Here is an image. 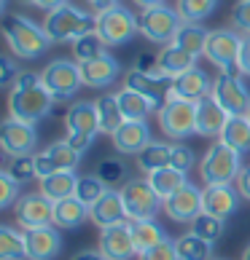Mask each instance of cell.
<instances>
[{"mask_svg": "<svg viewBox=\"0 0 250 260\" xmlns=\"http://www.w3.org/2000/svg\"><path fill=\"white\" fill-rule=\"evenodd\" d=\"M220 142H226L229 148H234L237 153L250 150V121L247 115H229L224 132H220Z\"/></svg>", "mask_w": 250, "mask_h": 260, "instance_id": "f1b7e54d", "label": "cell"}, {"mask_svg": "<svg viewBox=\"0 0 250 260\" xmlns=\"http://www.w3.org/2000/svg\"><path fill=\"white\" fill-rule=\"evenodd\" d=\"M232 22L237 27V32L250 35V0H237V6L232 11Z\"/></svg>", "mask_w": 250, "mask_h": 260, "instance_id": "7dc6e473", "label": "cell"}, {"mask_svg": "<svg viewBox=\"0 0 250 260\" xmlns=\"http://www.w3.org/2000/svg\"><path fill=\"white\" fill-rule=\"evenodd\" d=\"M6 172L19 182V185H22V182L35 180L38 177L35 156H16V158H11V161H8V167H6Z\"/></svg>", "mask_w": 250, "mask_h": 260, "instance_id": "7bdbcfd3", "label": "cell"}, {"mask_svg": "<svg viewBox=\"0 0 250 260\" xmlns=\"http://www.w3.org/2000/svg\"><path fill=\"white\" fill-rule=\"evenodd\" d=\"M14 215H16V223L24 231L51 225L54 223V201H49L43 193L19 196V201L14 204Z\"/></svg>", "mask_w": 250, "mask_h": 260, "instance_id": "2e32d148", "label": "cell"}, {"mask_svg": "<svg viewBox=\"0 0 250 260\" xmlns=\"http://www.w3.org/2000/svg\"><path fill=\"white\" fill-rule=\"evenodd\" d=\"M22 6H35V8H41V11H54V8H60V6H65L67 0H19Z\"/></svg>", "mask_w": 250, "mask_h": 260, "instance_id": "816d5d0a", "label": "cell"}, {"mask_svg": "<svg viewBox=\"0 0 250 260\" xmlns=\"http://www.w3.org/2000/svg\"><path fill=\"white\" fill-rule=\"evenodd\" d=\"M57 100L49 94V89L41 81V73H19L14 81L11 91H8V118L24 121V123H38L46 118Z\"/></svg>", "mask_w": 250, "mask_h": 260, "instance_id": "6da1fadb", "label": "cell"}, {"mask_svg": "<svg viewBox=\"0 0 250 260\" xmlns=\"http://www.w3.org/2000/svg\"><path fill=\"white\" fill-rule=\"evenodd\" d=\"M38 145V132L35 123H24L16 118H6L0 126V148L8 158L16 156H33V150Z\"/></svg>", "mask_w": 250, "mask_h": 260, "instance_id": "4fadbf2b", "label": "cell"}, {"mask_svg": "<svg viewBox=\"0 0 250 260\" xmlns=\"http://www.w3.org/2000/svg\"><path fill=\"white\" fill-rule=\"evenodd\" d=\"M239 172H242V153H237L220 140L210 145L199 161V177L205 185H232Z\"/></svg>", "mask_w": 250, "mask_h": 260, "instance_id": "277c9868", "label": "cell"}, {"mask_svg": "<svg viewBox=\"0 0 250 260\" xmlns=\"http://www.w3.org/2000/svg\"><path fill=\"white\" fill-rule=\"evenodd\" d=\"M132 3L140 8H153V6H164V0H132Z\"/></svg>", "mask_w": 250, "mask_h": 260, "instance_id": "9f6ffc18", "label": "cell"}, {"mask_svg": "<svg viewBox=\"0 0 250 260\" xmlns=\"http://www.w3.org/2000/svg\"><path fill=\"white\" fill-rule=\"evenodd\" d=\"M170 164H172V145H167V142H148V145L137 153V167L146 172V175H151V172H156V169H164Z\"/></svg>", "mask_w": 250, "mask_h": 260, "instance_id": "d6a6232c", "label": "cell"}, {"mask_svg": "<svg viewBox=\"0 0 250 260\" xmlns=\"http://www.w3.org/2000/svg\"><path fill=\"white\" fill-rule=\"evenodd\" d=\"M86 217H89V207H86L84 201H78L75 196L54 204V225L62 228V231L78 228L81 223H86Z\"/></svg>", "mask_w": 250, "mask_h": 260, "instance_id": "83f0119b", "label": "cell"}, {"mask_svg": "<svg viewBox=\"0 0 250 260\" xmlns=\"http://www.w3.org/2000/svg\"><path fill=\"white\" fill-rule=\"evenodd\" d=\"M194 67H197V56L183 51L175 43H167L164 49L159 51V70L164 75H170V78H178V75L194 70Z\"/></svg>", "mask_w": 250, "mask_h": 260, "instance_id": "484cf974", "label": "cell"}, {"mask_svg": "<svg viewBox=\"0 0 250 260\" xmlns=\"http://www.w3.org/2000/svg\"><path fill=\"white\" fill-rule=\"evenodd\" d=\"M73 260H108V257H105L100 249H97V252H92V249H84V252H78Z\"/></svg>", "mask_w": 250, "mask_h": 260, "instance_id": "11a10c76", "label": "cell"}, {"mask_svg": "<svg viewBox=\"0 0 250 260\" xmlns=\"http://www.w3.org/2000/svg\"><path fill=\"white\" fill-rule=\"evenodd\" d=\"M81 161V153L75 150L67 140H60L49 145L46 150L35 153V167H38V180L41 177H49L54 172H75Z\"/></svg>", "mask_w": 250, "mask_h": 260, "instance_id": "9a60e30c", "label": "cell"}, {"mask_svg": "<svg viewBox=\"0 0 250 260\" xmlns=\"http://www.w3.org/2000/svg\"><path fill=\"white\" fill-rule=\"evenodd\" d=\"M239 190L232 185H205L202 188V209L207 215H215L220 220H229L239 209Z\"/></svg>", "mask_w": 250, "mask_h": 260, "instance_id": "ffe728a7", "label": "cell"}, {"mask_svg": "<svg viewBox=\"0 0 250 260\" xmlns=\"http://www.w3.org/2000/svg\"><path fill=\"white\" fill-rule=\"evenodd\" d=\"M237 67H239V73L250 78V35H245V38H242V49H239Z\"/></svg>", "mask_w": 250, "mask_h": 260, "instance_id": "f907efd6", "label": "cell"}, {"mask_svg": "<svg viewBox=\"0 0 250 260\" xmlns=\"http://www.w3.org/2000/svg\"><path fill=\"white\" fill-rule=\"evenodd\" d=\"M210 97H213L229 115H247V110H250V89L245 86V81L239 78V75L220 73L213 81Z\"/></svg>", "mask_w": 250, "mask_h": 260, "instance_id": "7c38bea8", "label": "cell"}, {"mask_svg": "<svg viewBox=\"0 0 250 260\" xmlns=\"http://www.w3.org/2000/svg\"><path fill=\"white\" fill-rule=\"evenodd\" d=\"M159 126L170 140H186L197 134V102L170 97L159 110Z\"/></svg>", "mask_w": 250, "mask_h": 260, "instance_id": "30bf717a", "label": "cell"}, {"mask_svg": "<svg viewBox=\"0 0 250 260\" xmlns=\"http://www.w3.org/2000/svg\"><path fill=\"white\" fill-rule=\"evenodd\" d=\"M124 86L132 91L143 94L146 100H151V105L156 108V113L164 108V102L172 97V78L164 73L159 75H148V73H140V70H132L127 73V78H124Z\"/></svg>", "mask_w": 250, "mask_h": 260, "instance_id": "5bb4252c", "label": "cell"}, {"mask_svg": "<svg viewBox=\"0 0 250 260\" xmlns=\"http://www.w3.org/2000/svg\"><path fill=\"white\" fill-rule=\"evenodd\" d=\"M89 220L100 231L110 228V225H119V223H127V207H124L121 190H113V188L105 190V196L97 204L89 207Z\"/></svg>", "mask_w": 250, "mask_h": 260, "instance_id": "603a6c76", "label": "cell"}, {"mask_svg": "<svg viewBox=\"0 0 250 260\" xmlns=\"http://www.w3.org/2000/svg\"><path fill=\"white\" fill-rule=\"evenodd\" d=\"M137 27H140V35L146 38V41L167 46V43L175 41L178 30L183 27V19H180L178 8L153 6V8H143V11H140Z\"/></svg>", "mask_w": 250, "mask_h": 260, "instance_id": "52a82bcc", "label": "cell"}, {"mask_svg": "<svg viewBox=\"0 0 250 260\" xmlns=\"http://www.w3.org/2000/svg\"><path fill=\"white\" fill-rule=\"evenodd\" d=\"M164 212H167L170 220H175V223H194L202 212H205L202 209V190L194 182H186L178 193L164 199Z\"/></svg>", "mask_w": 250, "mask_h": 260, "instance_id": "e0dca14e", "label": "cell"}, {"mask_svg": "<svg viewBox=\"0 0 250 260\" xmlns=\"http://www.w3.org/2000/svg\"><path fill=\"white\" fill-rule=\"evenodd\" d=\"M242 38L237 30H210L207 35V46H205V56L213 62L220 73L229 75H242L237 67L239 59V49H242Z\"/></svg>", "mask_w": 250, "mask_h": 260, "instance_id": "9c48e42d", "label": "cell"}, {"mask_svg": "<svg viewBox=\"0 0 250 260\" xmlns=\"http://www.w3.org/2000/svg\"><path fill=\"white\" fill-rule=\"evenodd\" d=\"M247 121H250V110H247Z\"/></svg>", "mask_w": 250, "mask_h": 260, "instance_id": "680465c9", "label": "cell"}, {"mask_svg": "<svg viewBox=\"0 0 250 260\" xmlns=\"http://www.w3.org/2000/svg\"><path fill=\"white\" fill-rule=\"evenodd\" d=\"M140 260H178V249H175V242L167 236L161 244L156 247H151L148 252H143Z\"/></svg>", "mask_w": 250, "mask_h": 260, "instance_id": "f6af8a7d", "label": "cell"}, {"mask_svg": "<svg viewBox=\"0 0 250 260\" xmlns=\"http://www.w3.org/2000/svg\"><path fill=\"white\" fill-rule=\"evenodd\" d=\"M94 32L105 41V46H124L134 38V32H140L137 16L121 3L105 8V11L94 14Z\"/></svg>", "mask_w": 250, "mask_h": 260, "instance_id": "8992f818", "label": "cell"}, {"mask_svg": "<svg viewBox=\"0 0 250 260\" xmlns=\"http://www.w3.org/2000/svg\"><path fill=\"white\" fill-rule=\"evenodd\" d=\"M27 260H54L62 249V236L54 225H41L24 231Z\"/></svg>", "mask_w": 250, "mask_h": 260, "instance_id": "d6986e66", "label": "cell"}, {"mask_svg": "<svg viewBox=\"0 0 250 260\" xmlns=\"http://www.w3.org/2000/svg\"><path fill=\"white\" fill-rule=\"evenodd\" d=\"M100 252L108 260H132L137 255L132 239V223H119L100 231Z\"/></svg>", "mask_w": 250, "mask_h": 260, "instance_id": "ac0fdd59", "label": "cell"}, {"mask_svg": "<svg viewBox=\"0 0 250 260\" xmlns=\"http://www.w3.org/2000/svg\"><path fill=\"white\" fill-rule=\"evenodd\" d=\"M0 260H27L24 234L14 231L11 225H0Z\"/></svg>", "mask_w": 250, "mask_h": 260, "instance_id": "8d00e7d4", "label": "cell"}, {"mask_svg": "<svg viewBox=\"0 0 250 260\" xmlns=\"http://www.w3.org/2000/svg\"><path fill=\"white\" fill-rule=\"evenodd\" d=\"M16 201H19V182L3 169L0 172V207L8 209L11 204H16Z\"/></svg>", "mask_w": 250, "mask_h": 260, "instance_id": "ee69618b", "label": "cell"}, {"mask_svg": "<svg viewBox=\"0 0 250 260\" xmlns=\"http://www.w3.org/2000/svg\"><path fill=\"white\" fill-rule=\"evenodd\" d=\"M226 121H229V113L213 97H205L202 102H197V134H202V137H220Z\"/></svg>", "mask_w": 250, "mask_h": 260, "instance_id": "d4e9b609", "label": "cell"}, {"mask_svg": "<svg viewBox=\"0 0 250 260\" xmlns=\"http://www.w3.org/2000/svg\"><path fill=\"white\" fill-rule=\"evenodd\" d=\"M19 73L22 70H16V62L11 56H3V59H0V86H14Z\"/></svg>", "mask_w": 250, "mask_h": 260, "instance_id": "c3c4849f", "label": "cell"}, {"mask_svg": "<svg viewBox=\"0 0 250 260\" xmlns=\"http://www.w3.org/2000/svg\"><path fill=\"white\" fill-rule=\"evenodd\" d=\"M210 91H213V81H210V75L202 67H194V70L172 78V97L178 100L202 102L205 97H210Z\"/></svg>", "mask_w": 250, "mask_h": 260, "instance_id": "cb8c5ba5", "label": "cell"}, {"mask_svg": "<svg viewBox=\"0 0 250 260\" xmlns=\"http://www.w3.org/2000/svg\"><path fill=\"white\" fill-rule=\"evenodd\" d=\"M132 239H134L137 255H143V252H148L151 247L164 242L167 234H164V228H161L156 220H132Z\"/></svg>", "mask_w": 250, "mask_h": 260, "instance_id": "4dcf8cb0", "label": "cell"}, {"mask_svg": "<svg viewBox=\"0 0 250 260\" xmlns=\"http://www.w3.org/2000/svg\"><path fill=\"white\" fill-rule=\"evenodd\" d=\"M65 129H67V142L84 156L94 137L100 134V115L94 102H73L65 113Z\"/></svg>", "mask_w": 250, "mask_h": 260, "instance_id": "5b68a950", "label": "cell"}, {"mask_svg": "<svg viewBox=\"0 0 250 260\" xmlns=\"http://www.w3.org/2000/svg\"><path fill=\"white\" fill-rule=\"evenodd\" d=\"M105 190H108V185L97 175H84V177H78V185H75V199L84 201L86 207H92L105 196Z\"/></svg>", "mask_w": 250, "mask_h": 260, "instance_id": "60d3db41", "label": "cell"}, {"mask_svg": "<svg viewBox=\"0 0 250 260\" xmlns=\"http://www.w3.org/2000/svg\"><path fill=\"white\" fill-rule=\"evenodd\" d=\"M146 180L151 182V188L159 193V199H161V201L170 199L172 193H178V190L188 182V180H186V172H180V169H175V167L156 169V172H151V175H148Z\"/></svg>", "mask_w": 250, "mask_h": 260, "instance_id": "f546056e", "label": "cell"}, {"mask_svg": "<svg viewBox=\"0 0 250 260\" xmlns=\"http://www.w3.org/2000/svg\"><path fill=\"white\" fill-rule=\"evenodd\" d=\"M194 161H197V156L188 145H172V164L170 167H175L180 172H188L191 167H194Z\"/></svg>", "mask_w": 250, "mask_h": 260, "instance_id": "bcb514c9", "label": "cell"}, {"mask_svg": "<svg viewBox=\"0 0 250 260\" xmlns=\"http://www.w3.org/2000/svg\"><path fill=\"white\" fill-rule=\"evenodd\" d=\"M134 70H140V73H148V75H159V56H153L148 51H143L137 56V62H134Z\"/></svg>", "mask_w": 250, "mask_h": 260, "instance_id": "681fc988", "label": "cell"}, {"mask_svg": "<svg viewBox=\"0 0 250 260\" xmlns=\"http://www.w3.org/2000/svg\"><path fill=\"white\" fill-rule=\"evenodd\" d=\"M207 35H210V30H205L202 24H194V22H183V27L178 30V35H175V46H180L183 51H188V54H194L197 59L202 54H205V46H207Z\"/></svg>", "mask_w": 250, "mask_h": 260, "instance_id": "e575fe53", "label": "cell"}, {"mask_svg": "<svg viewBox=\"0 0 250 260\" xmlns=\"http://www.w3.org/2000/svg\"><path fill=\"white\" fill-rule=\"evenodd\" d=\"M175 249H178V260H213V244L197 234H191V231L175 239Z\"/></svg>", "mask_w": 250, "mask_h": 260, "instance_id": "d590c367", "label": "cell"}, {"mask_svg": "<svg viewBox=\"0 0 250 260\" xmlns=\"http://www.w3.org/2000/svg\"><path fill=\"white\" fill-rule=\"evenodd\" d=\"M119 73H121L119 59L110 56L108 51L100 54L97 59L81 62V78H84V86H89V89H108L119 78Z\"/></svg>", "mask_w": 250, "mask_h": 260, "instance_id": "7402d4cb", "label": "cell"}, {"mask_svg": "<svg viewBox=\"0 0 250 260\" xmlns=\"http://www.w3.org/2000/svg\"><path fill=\"white\" fill-rule=\"evenodd\" d=\"M41 81H43V86L49 89V94L57 102L73 100L75 94H78V89L84 86L81 64L70 62V59H54V62H49L43 67Z\"/></svg>", "mask_w": 250, "mask_h": 260, "instance_id": "ba28073f", "label": "cell"}, {"mask_svg": "<svg viewBox=\"0 0 250 260\" xmlns=\"http://www.w3.org/2000/svg\"><path fill=\"white\" fill-rule=\"evenodd\" d=\"M224 228H226V220H220L215 215H207V212H202V215L191 223V234L202 236L205 242L215 244L220 236H224Z\"/></svg>", "mask_w": 250, "mask_h": 260, "instance_id": "ab89813d", "label": "cell"}, {"mask_svg": "<svg viewBox=\"0 0 250 260\" xmlns=\"http://www.w3.org/2000/svg\"><path fill=\"white\" fill-rule=\"evenodd\" d=\"M242 260H250V244L245 247V252H242Z\"/></svg>", "mask_w": 250, "mask_h": 260, "instance_id": "6f0895ef", "label": "cell"}, {"mask_svg": "<svg viewBox=\"0 0 250 260\" xmlns=\"http://www.w3.org/2000/svg\"><path fill=\"white\" fill-rule=\"evenodd\" d=\"M237 190L242 193L245 199H250V167H242V172H239L237 177Z\"/></svg>", "mask_w": 250, "mask_h": 260, "instance_id": "f5cc1de1", "label": "cell"}, {"mask_svg": "<svg viewBox=\"0 0 250 260\" xmlns=\"http://www.w3.org/2000/svg\"><path fill=\"white\" fill-rule=\"evenodd\" d=\"M178 14L183 22H205L207 16H213V11L218 8V0H178Z\"/></svg>", "mask_w": 250, "mask_h": 260, "instance_id": "74e56055", "label": "cell"}, {"mask_svg": "<svg viewBox=\"0 0 250 260\" xmlns=\"http://www.w3.org/2000/svg\"><path fill=\"white\" fill-rule=\"evenodd\" d=\"M110 140H113V148H116L121 156H137L148 142H153L146 121H124L121 126L110 134Z\"/></svg>", "mask_w": 250, "mask_h": 260, "instance_id": "44dd1931", "label": "cell"}, {"mask_svg": "<svg viewBox=\"0 0 250 260\" xmlns=\"http://www.w3.org/2000/svg\"><path fill=\"white\" fill-rule=\"evenodd\" d=\"M3 35H6L8 49L19 59H38L51 46V38L43 27H38L33 19L19 16V14H8L3 19Z\"/></svg>", "mask_w": 250, "mask_h": 260, "instance_id": "7a4b0ae2", "label": "cell"}, {"mask_svg": "<svg viewBox=\"0 0 250 260\" xmlns=\"http://www.w3.org/2000/svg\"><path fill=\"white\" fill-rule=\"evenodd\" d=\"M108 51V46H105V41L97 35V32H86L81 35L78 41L73 43V56H75V62H89V59H97L100 54Z\"/></svg>", "mask_w": 250, "mask_h": 260, "instance_id": "f35d334b", "label": "cell"}, {"mask_svg": "<svg viewBox=\"0 0 250 260\" xmlns=\"http://www.w3.org/2000/svg\"><path fill=\"white\" fill-rule=\"evenodd\" d=\"M75 185H78L75 172H54L49 177H41V193L49 201H54V204L75 196Z\"/></svg>", "mask_w": 250, "mask_h": 260, "instance_id": "4316f807", "label": "cell"}, {"mask_svg": "<svg viewBox=\"0 0 250 260\" xmlns=\"http://www.w3.org/2000/svg\"><path fill=\"white\" fill-rule=\"evenodd\" d=\"M105 185L113 188L119 185V182H127V164H124L121 158H105L97 164V172H94Z\"/></svg>", "mask_w": 250, "mask_h": 260, "instance_id": "b9f144b4", "label": "cell"}, {"mask_svg": "<svg viewBox=\"0 0 250 260\" xmlns=\"http://www.w3.org/2000/svg\"><path fill=\"white\" fill-rule=\"evenodd\" d=\"M116 97H119L121 113H124V118H127V121H146L151 113H156V108L151 105V100H146L143 94L127 89V86H124Z\"/></svg>", "mask_w": 250, "mask_h": 260, "instance_id": "1f68e13d", "label": "cell"}, {"mask_svg": "<svg viewBox=\"0 0 250 260\" xmlns=\"http://www.w3.org/2000/svg\"><path fill=\"white\" fill-rule=\"evenodd\" d=\"M97 105V115H100V132L102 134H113L127 118L121 113V105H119V97L116 94H102L100 100H94Z\"/></svg>", "mask_w": 250, "mask_h": 260, "instance_id": "836d02e7", "label": "cell"}, {"mask_svg": "<svg viewBox=\"0 0 250 260\" xmlns=\"http://www.w3.org/2000/svg\"><path fill=\"white\" fill-rule=\"evenodd\" d=\"M43 30L49 32L51 43H75L81 35L94 32V14L81 11L78 6L65 3L46 14Z\"/></svg>", "mask_w": 250, "mask_h": 260, "instance_id": "3957f363", "label": "cell"}, {"mask_svg": "<svg viewBox=\"0 0 250 260\" xmlns=\"http://www.w3.org/2000/svg\"><path fill=\"white\" fill-rule=\"evenodd\" d=\"M84 3L89 6L94 14H100V11H105V8H113V6H119V0H84Z\"/></svg>", "mask_w": 250, "mask_h": 260, "instance_id": "db71d44e", "label": "cell"}, {"mask_svg": "<svg viewBox=\"0 0 250 260\" xmlns=\"http://www.w3.org/2000/svg\"><path fill=\"white\" fill-rule=\"evenodd\" d=\"M121 199L127 207V220H153L156 212L164 207V201L151 188L148 180H127L121 185Z\"/></svg>", "mask_w": 250, "mask_h": 260, "instance_id": "8fae6325", "label": "cell"}]
</instances>
